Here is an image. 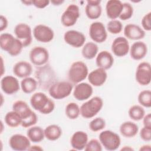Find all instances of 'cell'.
I'll return each mask as SVG.
<instances>
[{"label": "cell", "instance_id": "cell-1", "mask_svg": "<svg viewBox=\"0 0 151 151\" xmlns=\"http://www.w3.org/2000/svg\"><path fill=\"white\" fill-rule=\"evenodd\" d=\"M30 104L32 107L43 114H48L55 109L54 101L42 92H37L30 98Z\"/></svg>", "mask_w": 151, "mask_h": 151}, {"label": "cell", "instance_id": "cell-2", "mask_svg": "<svg viewBox=\"0 0 151 151\" xmlns=\"http://www.w3.org/2000/svg\"><path fill=\"white\" fill-rule=\"evenodd\" d=\"M1 48L11 56L19 55L24 48L22 42L12 34L2 33L0 35Z\"/></svg>", "mask_w": 151, "mask_h": 151}, {"label": "cell", "instance_id": "cell-3", "mask_svg": "<svg viewBox=\"0 0 151 151\" xmlns=\"http://www.w3.org/2000/svg\"><path fill=\"white\" fill-rule=\"evenodd\" d=\"M88 75V69L86 63L77 61L71 64L68 72V78L72 84H77L85 80Z\"/></svg>", "mask_w": 151, "mask_h": 151}, {"label": "cell", "instance_id": "cell-4", "mask_svg": "<svg viewBox=\"0 0 151 151\" xmlns=\"http://www.w3.org/2000/svg\"><path fill=\"white\" fill-rule=\"evenodd\" d=\"M103 101L99 96H94L83 103L80 107V114L84 119L94 117L102 109Z\"/></svg>", "mask_w": 151, "mask_h": 151}, {"label": "cell", "instance_id": "cell-5", "mask_svg": "<svg viewBox=\"0 0 151 151\" xmlns=\"http://www.w3.org/2000/svg\"><path fill=\"white\" fill-rule=\"evenodd\" d=\"M73 88L71 82L62 81L52 83L49 87L50 96L54 99L61 100L70 95Z\"/></svg>", "mask_w": 151, "mask_h": 151}, {"label": "cell", "instance_id": "cell-6", "mask_svg": "<svg viewBox=\"0 0 151 151\" xmlns=\"http://www.w3.org/2000/svg\"><path fill=\"white\" fill-rule=\"evenodd\" d=\"M99 138L102 146L109 151L117 150L121 144L120 136L111 130H106L101 132L99 134Z\"/></svg>", "mask_w": 151, "mask_h": 151}, {"label": "cell", "instance_id": "cell-7", "mask_svg": "<svg viewBox=\"0 0 151 151\" xmlns=\"http://www.w3.org/2000/svg\"><path fill=\"white\" fill-rule=\"evenodd\" d=\"M80 16L79 7L76 4L69 5L61 17V22L64 27L74 25Z\"/></svg>", "mask_w": 151, "mask_h": 151}, {"label": "cell", "instance_id": "cell-8", "mask_svg": "<svg viewBox=\"0 0 151 151\" xmlns=\"http://www.w3.org/2000/svg\"><path fill=\"white\" fill-rule=\"evenodd\" d=\"M135 78L141 86H147L151 81V67L148 62H141L136 68Z\"/></svg>", "mask_w": 151, "mask_h": 151}, {"label": "cell", "instance_id": "cell-9", "mask_svg": "<svg viewBox=\"0 0 151 151\" xmlns=\"http://www.w3.org/2000/svg\"><path fill=\"white\" fill-rule=\"evenodd\" d=\"M16 38L22 44L24 47L29 46L32 40V30L29 25L25 23L18 24L14 29Z\"/></svg>", "mask_w": 151, "mask_h": 151}, {"label": "cell", "instance_id": "cell-10", "mask_svg": "<svg viewBox=\"0 0 151 151\" xmlns=\"http://www.w3.org/2000/svg\"><path fill=\"white\" fill-rule=\"evenodd\" d=\"M89 36L94 42L102 43L107 38V33L104 25L99 21L94 22L89 27Z\"/></svg>", "mask_w": 151, "mask_h": 151}, {"label": "cell", "instance_id": "cell-11", "mask_svg": "<svg viewBox=\"0 0 151 151\" xmlns=\"http://www.w3.org/2000/svg\"><path fill=\"white\" fill-rule=\"evenodd\" d=\"M29 57L31 62L35 65L41 66L45 64L49 60L48 50L42 47L36 46L31 49Z\"/></svg>", "mask_w": 151, "mask_h": 151}, {"label": "cell", "instance_id": "cell-12", "mask_svg": "<svg viewBox=\"0 0 151 151\" xmlns=\"http://www.w3.org/2000/svg\"><path fill=\"white\" fill-rule=\"evenodd\" d=\"M33 36L37 41L47 43L53 40L54 32L50 27L44 24H38L33 29Z\"/></svg>", "mask_w": 151, "mask_h": 151}, {"label": "cell", "instance_id": "cell-13", "mask_svg": "<svg viewBox=\"0 0 151 151\" xmlns=\"http://www.w3.org/2000/svg\"><path fill=\"white\" fill-rule=\"evenodd\" d=\"M64 40L73 47L80 48L84 45L86 38L84 34L78 31L68 30L64 34Z\"/></svg>", "mask_w": 151, "mask_h": 151}, {"label": "cell", "instance_id": "cell-14", "mask_svg": "<svg viewBox=\"0 0 151 151\" xmlns=\"http://www.w3.org/2000/svg\"><path fill=\"white\" fill-rule=\"evenodd\" d=\"M30 142L27 136L21 134H14L9 139V145L14 150L24 151L29 149L31 146Z\"/></svg>", "mask_w": 151, "mask_h": 151}, {"label": "cell", "instance_id": "cell-15", "mask_svg": "<svg viewBox=\"0 0 151 151\" xmlns=\"http://www.w3.org/2000/svg\"><path fill=\"white\" fill-rule=\"evenodd\" d=\"M111 51L114 55L122 57L129 52L130 45L127 39L124 37H118L112 42L111 45Z\"/></svg>", "mask_w": 151, "mask_h": 151}, {"label": "cell", "instance_id": "cell-16", "mask_svg": "<svg viewBox=\"0 0 151 151\" xmlns=\"http://www.w3.org/2000/svg\"><path fill=\"white\" fill-rule=\"evenodd\" d=\"M1 87L4 93L11 95L18 92L21 86L16 77L12 76H6L1 78Z\"/></svg>", "mask_w": 151, "mask_h": 151}, {"label": "cell", "instance_id": "cell-17", "mask_svg": "<svg viewBox=\"0 0 151 151\" xmlns=\"http://www.w3.org/2000/svg\"><path fill=\"white\" fill-rule=\"evenodd\" d=\"M93 93V88L90 84L81 82L76 84L73 91L74 97L78 101L88 99Z\"/></svg>", "mask_w": 151, "mask_h": 151}, {"label": "cell", "instance_id": "cell-18", "mask_svg": "<svg viewBox=\"0 0 151 151\" xmlns=\"http://www.w3.org/2000/svg\"><path fill=\"white\" fill-rule=\"evenodd\" d=\"M88 80L91 86L100 87L103 86L107 78V74L105 70L97 68L91 71L87 76Z\"/></svg>", "mask_w": 151, "mask_h": 151}, {"label": "cell", "instance_id": "cell-19", "mask_svg": "<svg viewBox=\"0 0 151 151\" xmlns=\"http://www.w3.org/2000/svg\"><path fill=\"white\" fill-rule=\"evenodd\" d=\"M123 32L125 38L131 40H140L145 36V31L140 27L134 24H127Z\"/></svg>", "mask_w": 151, "mask_h": 151}, {"label": "cell", "instance_id": "cell-20", "mask_svg": "<svg viewBox=\"0 0 151 151\" xmlns=\"http://www.w3.org/2000/svg\"><path fill=\"white\" fill-rule=\"evenodd\" d=\"M88 137L87 133L83 131H77L74 132L70 139V144L74 150H81L84 149Z\"/></svg>", "mask_w": 151, "mask_h": 151}, {"label": "cell", "instance_id": "cell-21", "mask_svg": "<svg viewBox=\"0 0 151 151\" xmlns=\"http://www.w3.org/2000/svg\"><path fill=\"white\" fill-rule=\"evenodd\" d=\"M101 1L88 0L85 7L86 16L90 19H98L101 15L102 8L101 6Z\"/></svg>", "mask_w": 151, "mask_h": 151}, {"label": "cell", "instance_id": "cell-22", "mask_svg": "<svg viewBox=\"0 0 151 151\" xmlns=\"http://www.w3.org/2000/svg\"><path fill=\"white\" fill-rule=\"evenodd\" d=\"M123 7V3L119 0H109L106 5V12L108 18L116 19L119 18Z\"/></svg>", "mask_w": 151, "mask_h": 151}, {"label": "cell", "instance_id": "cell-23", "mask_svg": "<svg viewBox=\"0 0 151 151\" xmlns=\"http://www.w3.org/2000/svg\"><path fill=\"white\" fill-rule=\"evenodd\" d=\"M129 52L132 59L140 60L146 55L147 53V46L144 42L137 41L130 47Z\"/></svg>", "mask_w": 151, "mask_h": 151}, {"label": "cell", "instance_id": "cell-24", "mask_svg": "<svg viewBox=\"0 0 151 151\" xmlns=\"http://www.w3.org/2000/svg\"><path fill=\"white\" fill-rule=\"evenodd\" d=\"M96 64L98 68H101L105 70H109L114 64L113 56L107 51H101L96 56Z\"/></svg>", "mask_w": 151, "mask_h": 151}, {"label": "cell", "instance_id": "cell-25", "mask_svg": "<svg viewBox=\"0 0 151 151\" xmlns=\"http://www.w3.org/2000/svg\"><path fill=\"white\" fill-rule=\"evenodd\" d=\"M32 72V65L26 61H18L13 67L14 75L19 78H24L29 77Z\"/></svg>", "mask_w": 151, "mask_h": 151}, {"label": "cell", "instance_id": "cell-26", "mask_svg": "<svg viewBox=\"0 0 151 151\" xmlns=\"http://www.w3.org/2000/svg\"><path fill=\"white\" fill-rule=\"evenodd\" d=\"M119 130L123 137L126 138H132L135 136L138 133L139 127L134 122L127 121L121 124Z\"/></svg>", "mask_w": 151, "mask_h": 151}, {"label": "cell", "instance_id": "cell-27", "mask_svg": "<svg viewBox=\"0 0 151 151\" xmlns=\"http://www.w3.org/2000/svg\"><path fill=\"white\" fill-rule=\"evenodd\" d=\"M12 110L19 114L22 120L30 116L33 112L28 104L23 100L15 101L12 104Z\"/></svg>", "mask_w": 151, "mask_h": 151}, {"label": "cell", "instance_id": "cell-28", "mask_svg": "<svg viewBox=\"0 0 151 151\" xmlns=\"http://www.w3.org/2000/svg\"><path fill=\"white\" fill-rule=\"evenodd\" d=\"M27 136L31 142L33 143H39L45 138L44 131L40 126H31L27 132Z\"/></svg>", "mask_w": 151, "mask_h": 151}, {"label": "cell", "instance_id": "cell-29", "mask_svg": "<svg viewBox=\"0 0 151 151\" xmlns=\"http://www.w3.org/2000/svg\"><path fill=\"white\" fill-rule=\"evenodd\" d=\"M98 45L94 42H88L83 46L81 54L87 60H92L96 57L98 54Z\"/></svg>", "mask_w": 151, "mask_h": 151}, {"label": "cell", "instance_id": "cell-30", "mask_svg": "<svg viewBox=\"0 0 151 151\" xmlns=\"http://www.w3.org/2000/svg\"><path fill=\"white\" fill-rule=\"evenodd\" d=\"M44 131L45 137L50 141L57 140L62 135V129L57 124H50L47 126Z\"/></svg>", "mask_w": 151, "mask_h": 151}, {"label": "cell", "instance_id": "cell-31", "mask_svg": "<svg viewBox=\"0 0 151 151\" xmlns=\"http://www.w3.org/2000/svg\"><path fill=\"white\" fill-rule=\"evenodd\" d=\"M38 83L37 80L31 77L23 78L20 83L22 91L25 94H31L35 91Z\"/></svg>", "mask_w": 151, "mask_h": 151}, {"label": "cell", "instance_id": "cell-32", "mask_svg": "<svg viewBox=\"0 0 151 151\" xmlns=\"http://www.w3.org/2000/svg\"><path fill=\"white\" fill-rule=\"evenodd\" d=\"M5 123L11 127H17L21 124L22 119L16 111H8L5 116Z\"/></svg>", "mask_w": 151, "mask_h": 151}, {"label": "cell", "instance_id": "cell-33", "mask_svg": "<svg viewBox=\"0 0 151 151\" xmlns=\"http://www.w3.org/2000/svg\"><path fill=\"white\" fill-rule=\"evenodd\" d=\"M129 117L134 121L141 120L145 115V110L140 105H133L131 106L128 111Z\"/></svg>", "mask_w": 151, "mask_h": 151}, {"label": "cell", "instance_id": "cell-34", "mask_svg": "<svg viewBox=\"0 0 151 151\" xmlns=\"http://www.w3.org/2000/svg\"><path fill=\"white\" fill-rule=\"evenodd\" d=\"M65 113L68 119L71 120L76 119L80 114V107L77 103L70 102L65 107Z\"/></svg>", "mask_w": 151, "mask_h": 151}, {"label": "cell", "instance_id": "cell-35", "mask_svg": "<svg viewBox=\"0 0 151 151\" xmlns=\"http://www.w3.org/2000/svg\"><path fill=\"white\" fill-rule=\"evenodd\" d=\"M137 100L142 106L150 108L151 107V91L145 90L140 91L138 95Z\"/></svg>", "mask_w": 151, "mask_h": 151}, {"label": "cell", "instance_id": "cell-36", "mask_svg": "<svg viewBox=\"0 0 151 151\" xmlns=\"http://www.w3.org/2000/svg\"><path fill=\"white\" fill-rule=\"evenodd\" d=\"M106 127V121L102 117L93 119L89 123V129L94 132L103 130Z\"/></svg>", "mask_w": 151, "mask_h": 151}, {"label": "cell", "instance_id": "cell-37", "mask_svg": "<svg viewBox=\"0 0 151 151\" xmlns=\"http://www.w3.org/2000/svg\"><path fill=\"white\" fill-rule=\"evenodd\" d=\"M107 29L112 34H119L123 29L122 23L117 19L111 20L107 24Z\"/></svg>", "mask_w": 151, "mask_h": 151}, {"label": "cell", "instance_id": "cell-38", "mask_svg": "<svg viewBox=\"0 0 151 151\" xmlns=\"http://www.w3.org/2000/svg\"><path fill=\"white\" fill-rule=\"evenodd\" d=\"M133 14V8L132 5L128 3H123L122 11L119 16V18L123 21H126L132 18Z\"/></svg>", "mask_w": 151, "mask_h": 151}, {"label": "cell", "instance_id": "cell-39", "mask_svg": "<svg viewBox=\"0 0 151 151\" xmlns=\"http://www.w3.org/2000/svg\"><path fill=\"white\" fill-rule=\"evenodd\" d=\"M102 145L100 141L96 139H91L88 141L84 150L86 151H101L103 150Z\"/></svg>", "mask_w": 151, "mask_h": 151}, {"label": "cell", "instance_id": "cell-40", "mask_svg": "<svg viewBox=\"0 0 151 151\" xmlns=\"http://www.w3.org/2000/svg\"><path fill=\"white\" fill-rule=\"evenodd\" d=\"M38 121L37 115L35 112H32L30 116L27 117V119L22 120L21 126L24 128L30 127L31 126H34Z\"/></svg>", "mask_w": 151, "mask_h": 151}, {"label": "cell", "instance_id": "cell-41", "mask_svg": "<svg viewBox=\"0 0 151 151\" xmlns=\"http://www.w3.org/2000/svg\"><path fill=\"white\" fill-rule=\"evenodd\" d=\"M150 19H151V12L147 13L142 18L141 23L143 28L142 29L144 31H150L151 30Z\"/></svg>", "mask_w": 151, "mask_h": 151}, {"label": "cell", "instance_id": "cell-42", "mask_svg": "<svg viewBox=\"0 0 151 151\" xmlns=\"http://www.w3.org/2000/svg\"><path fill=\"white\" fill-rule=\"evenodd\" d=\"M140 138L145 142H150L151 140V127L144 126L139 133Z\"/></svg>", "mask_w": 151, "mask_h": 151}, {"label": "cell", "instance_id": "cell-43", "mask_svg": "<svg viewBox=\"0 0 151 151\" xmlns=\"http://www.w3.org/2000/svg\"><path fill=\"white\" fill-rule=\"evenodd\" d=\"M32 5L37 8L43 9L47 6L50 1L48 0H32Z\"/></svg>", "mask_w": 151, "mask_h": 151}, {"label": "cell", "instance_id": "cell-44", "mask_svg": "<svg viewBox=\"0 0 151 151\" xmlns=\"http://www.w3.org/2000/svg\"><path fill=\"white\" fill-rule=\"evenodd\" d=\"M8 21L7 18L2 15H1L0 17V31L2 32L4 30H5V29H6V28L8 27Z\"/></svg>", "mask_w": 151, "mask_h": 151}, {"label": "cell", "instance_id": "cell-45", "mask_svg": "<svg viewBox=\"0 0 151 151\" xmlns=\"http://www.w3.org/2000/svg\"><path fill=\"white\" fill-rule=\"evenodd\" d=\"M143 119V123L144 126L151 127V114L148 113L145 115Z\"/></svg>", "mask_w": 151, "mask_h": 151}, {"label": "cell", "instance_id": "cell-46", "mask_svg": "<svg viewBox=\"0 0 151 151\" xmlns=\"http://www.w3.org/2000/svg\"><path fill=\"white\" fill-rule=\"evenodd\" d=\"M151 149L150 146L149 145H145L140 147L139 149L140 151H150Z\"/></svg>", "mask_w": 151, "mask_h": 151}, {"label": "cell", "instance_id": "cell-47", "mask_svg": "<svg viewBox=\"0 0 151 151\" xmlns=\"http://www.w3.org/2000/svg\"><path fill=\"white\" fill-rule=\"evenodd\" d=\"M43 150V149L40 146L34 145V146H31L28 149V150Z\"/></svg>", "mask_w": 151, "mask_h": 151}, {"label": "cell", "instance_id": "cell-48", "mask_svg": "<svg viewBox=\"0 0 151 151\" xmlns=\"http://www.w3.org/2000/svg\"><path fill=\"white\" fill-rule=\"evenodd\" d=\"M50 2H51L54 5L58 6V5H60L63 3H64V1H63V0H52V1H50Z\"/></svg>", "mask_w": 151, "mask_h": 151}, {"label": "cell", "instance_id": "cell-49", "mask_svg": "<svg viewBox=\"0 0 151 151\" xmlns=\"http://www.w3.org/2000/svg\"><path fill=\"white\" fill-rule=\"evenodd\" d=\"M133 150L134 149L132 147H131L130 146H124L123 147H122L121 149V150H130V151H131V150Z\"/></svg>", "mask_w": 151, "mask_h": 151}, {"label": "cell", "instance_id": "cell-50", "mask_svg": "<svg viewBox=\"0 0 151 151\" xmlns=\"http://www.w3.org/2000/svg\"><path fill=\"white\" fill-rule=\"evenodd\" d=\"M22 2L25 5H32V1H22Z\"/></svg>", "mask_w": 151, "mask_h": 151}, {"label": "cell", "instance_id": "cell-51", "mask_svg": "<svg viewBox=\"0 0 151 151\" xmlns=\"http://www.w3.org/2000/svg\"><path fill=\"white\" fill-rule=\"evenodd\" d=\"M3 63H4V62H3V60H2V58L1 57V64H2V73H1V76H3V74H4V70L3 69V68H4V64H3Z\"/></svg>", "mask_w": 151, "mask_h": 151}, {"label": "cell", "instance_id": "cell-52", "mask_svg": "<svg viewBox=\"0 0 151 151\" xmlns=\"http://www.w3.org/2000/svg\"><path fill=\"white\" fill-rule=\"evenodd\" d=\"M1 133H2V129H3V126H2V122L1 121Z\"/></svg>", "mask_w": 151, "mask_h": 151}]
</instances>
